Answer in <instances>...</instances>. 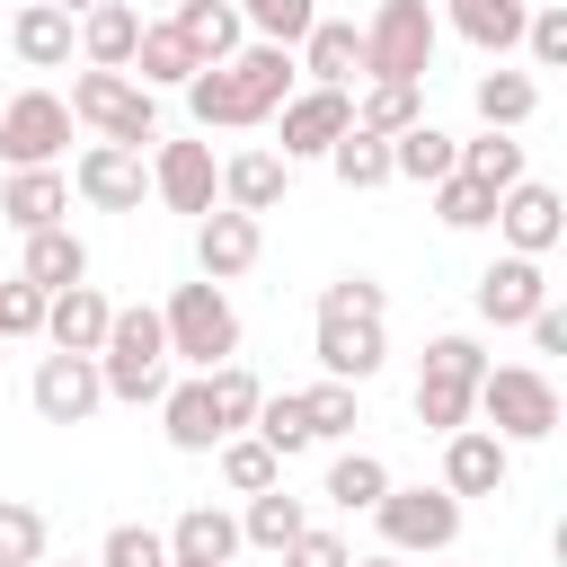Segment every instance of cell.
<instances>
[{
	"mask_svg": "<svg viewBox=\"0 0 567 567\" xmlns=\"http://www.w3.org/2000/svg\"><path fill=\"white\" fill-rule=\"evenodd\" d=\"M505 470H514V443L505 434H487V425H452L443 434V487L452 496H496Z\"/></svg>",
	"mask_w": 567,
	"mask_h": 567,
	"instance_id": "cell-16",
	"label": "cell"
},
{
	"mask_svg": "<svg viewBox=\"0 0 567 567\" xmlns=\"http://www.w3.org/2000/svg\"><path fill=\"white\" fill-rule=\"evenodd\" d=\"M106 319H115V301H106L97 284L44 292V346H62V354H97V346H106Z\"/></svg>",
	"mask_w": 567,
	"mask_h": 567,
	"instance_id": "cell-18",
	"label": "cell"
},
{
	"mask_svg": "<svg viewBox=\"0 0 567 567\" xmlns=\"http://www.w3.org/2000/svg\"><path fill=\"white\" fill-rule=\"evenodd\" d=\"M425 71H434V9L381 0L363 18V80H425Z\"/></svg>",
	"mask_w": 567,
	"mask_h": 567,
	"instance_id": "cell-5",
	"label": "cell"
},
{
	"mask_svg": "<svg viewBox=\"0 0 567 567\" xmlns=\"http://www.w3.org/2000/svg\"><path fill=\"white\" fill-rule=\"evenodd\" d=\"M496 230H505V248H514V257H549V248H558V230H567V204H558V186H540V177H514V186L496 195Z\"/></svg>",
	"mask_w": 567,
	"mask_h": 567,
	"instance_id": "cell-12",
	"label": "cell"
},
{
	"mask_svg": "<svg viewBox=\"0 0 567 567\" xmlns=\"http://www.w3.org/2000/svg\"><path fill=\"white\" fill-rule=\"evenodd\" d=\"M470 301H478V319H487V328H523V319L549 301V275H540V257H514V248H505V257L478 275V292H470Z\"/></svg>",
	"mask_w": 567,
	"mask_h": 567,
	"instance_id": "cell-14",
	"label": "cell"
},
{
	"mask_svg": "<svg viewBox=\"0 0 567 567\" xmlns=\"http://www.w3.org/2000/svg\"><path fill=\"white\" fill-rule=\"evenodd\" d=\"M62 142H71V106H62L53 89H18V97L0 106V159H9V168H53Z\"/></svg>",
	"mask_w": 567,
	"mask_h": 567,
	"instance_id": "cell-7",
	"label": "cell"
},
{
	"mask_svg": "<svg viewBox=\"0 0 567 567\" xmlns=\"http://www.w3.org/2000/svg\"><path fill=\"white\" fill-rule=\"evenodd\" d=\"M275 124H284V159H328V142L354 124V97L346 89H292L284 106H275Z\"/></svg>",
	"mask_w": 567,
	"mask_h": 567,
	"instance_id": "cell-10",
	"label": "cell"
},
{
	"mask_svg": "<svg viewBox=\"0 0 567 567\" xmlns=\"http://www.w3.org/2000/svg\"><path fill=\"white\" fill-rule=\"evenodd\" d=\"M159 328H168V363L213 372V363L239 354V310H230L221 284H177V292L159 301Z\"/></svg>",
	"mask_w": 567,
	"mask_h": 567,
	"instance_id": "cell-4",
	"label": "cell"
},
{
	"mask_svg": "<svg viewBox=\"0 0 567 567\" xmlns=\"http://www.w3.org/2000/svg\"><path fill=\"white\" fill-rule=\"evenodd\" d=\"M301 523H310V505H301V496H284V478H275V487H257V496H248L239 540H248V549H284Z\"/></svg>",
	"mask_w": 567,
	"mask_h": 567,
	"instance_id": "cell-35",
	"label": "cell"
},
{
	"mask_svg": "<svg viewBox=\"0 0 567 567\" xmlns=\"http://www.w3.org/2000/svg\"><path fill=\"white\" fill-rule=\"evenodd\" d=\"M151 195H159L168 213H213V195H221L213 151H204V142H159V159H151Z\"/></svg>",
	"mask_w": 567,
	"mask_h": 567,
	"instance_id": "cell-17",
	"label": "cell"
},
{
	"mask_svg": "<svg viewBox=\"0 0 567 567\" xmlns=\"http://www.w3.org/2000/svg\"><path fill=\"white\" fill-rule=\"evenodd\" d=\"M248 434L275 452V461H292L301 443H310V416H301V390H266L257 399V416H248Z\"/></svg>",
	"mask_w": 567,
	"mask_h": 567,
	"instance_id": "cell-38",
	"label": "cell"
},
{
	"mask_svg": "<svg viewBox=\"0 0 567 567\" xmlns=\"http://www.w3.org/2000/svg\"><path fill=\"white\" fill-rule=\"evenodd\" d=\"M275 558H284V567H346L354 549H346L337 532H319V523H301V532H292V540L275 549Z\"/></svg>",
	"mask_w": 567,
	"mask_h": 567,
	"instance_id": "cell-49",
	"label": "cell"
},
{
	"mask_svg": "<svg viewBox=\"0 0 567 567\" xmlns=\"http://www.w3.org/2000/svg\"><path fill=\"white\" fill-rule=\"evenodd\" d=\"M310 18H319V0H239V27H248L257 44H301Z\"/></svg>",
	"mask_w": 567,
	"mask_h": 567,
	"instance_id": "cell-42",
	"label": "cell"
},
{
	"mask_svg": "<svg viewBox=\"0 0 567 567\" xmlns=\"http://www.w3.org/2000/svg\"><path fill=\"white\" fill-rule=\"evenodd\" d=\"M97 567H168V532H151V523H115V532L97 540Z\"/></svg>",
	"mask_w": 567,
	"mask_h": 567,
	"instance_id": "cell-44",
	"label": "cell"
},
{
	"mask_svg": "<svg viewBox=\"0 0 567 567\" xmlns=\"http://www.w3.org/2000/svg\"><path fill=\"white\" fill-rule=\"evenodd\" d=\"M168 27L186 35V53H195V62H230V53L248 44L239 0H177V18H168Z\"/></svg>",
	"mask_w": 567,
	"mask_h": 567,
	"instance_id": "cell-25",
	"label": "cell"
},
{
	"mask_svg": "<svg viewBox=\"0 0 567 567\" xmlns=\"http://www.w3.org/2000/svg\"><path fill=\"white\" fill-rule=\"evenodd\" d=\"M284 186H292V159H284V151H239V159H221V204H230V213H275Z\"/></svg>",
	"mask_w": 567,
	"mask_h": 567,
	"instance_id": "cell-23",
	"label": "cell"
},
{
	"mask_svg": "<svg viewBox=\"0 0 567 567\" xmlns=\"http://www.w3.org/2000/svg\"><path fill=\"white\" fill-rule=\"evenodd\" d=\"M62 106H71V124H89L97 142H124V151L159 142V97H151L133 71H80Z\"/></svg>",
	"mask_w": 567,
	"mask_h": 567,
	"instance_id": "cell-3",
	"label": "cell"
},
{
	"mask_svg": "<svg viewBox=\"0 0 567 567\" xmlns=\"http://www.w3.org/2000/svg\"><path fill=\"white\" fill-rule=\"evenodd\" d=\"M71 567H80V558H71ZM89 567H97V558H89Z\"/></svg>",
	"mask_w": 567,
	"mask_h": 567,
	"instance_id": "cell-53",
	"label": "cell"
},
{
	"mask_svg": "<svg viewBox=\"0 0 567 567\" xmlns=\"http://www.w3.org/2000/svg\"><path fill=\"white\" fill-rule=\"evenodd\" d=\"M354 124L363 133H408V124H425V80H372L363 97H354Z\"/></svg>",
	"mask_w": 567,
	"mask_h": 567,
	"instance_id": "cell-30",
	"label": "cell"
},
{
	"mask_svg": "<svg viewBox=\"0 0 567 567\" xmlns=\"http://www.w3.org/2000/svg\"><path fill=\"white\" fill-rule=\"evenodd\" d=\"M0 27H9V18H0Z\"/></svg>",
	"mask_w": 567,
	"mask_h": 567,
	"instance_id": "cell-55",
	"label": "cell"
},
{
	"mask_svg": "<svg viewBox=\"0 0 567 567\" xmlns=\"http://www.w3.org/2000/svg\"><path fill=\"white\" fill-rule=\"evenodd\" d=\"M257 257H266V221H257V213H230V204L195 213V266H204V284H230V275H248Z\"/></svg>",
	"mask_w": 567,
	"mask_h": 567,
	"instance_id": "cell-13",
	"label": "cell"
},
{
	"mask_svg": "<svg viewBox=\"0 0 567 567\" xmlns=\"http://www.w3.org/2000/svg\"><path fill=\"white\" fill-rule=\"evenodd\" d=\"M452 27L478 53H514L523 44V0H452Z\"/></svg>",
	"mask_w": 567,
	"mask_h": 567,
	"instance_id": "cell-36",
	"label": "cell"
},
{
	"mask_svg": "<svg viewBox=\"0 0 567 567\" xmlns=\"http://www.w3.org/2000/svg\"><path fill=\"white\" fill-rule=\"evenodd\" d=\"M53 9H71V18H80V9H97V0H53Z\"/></svg>",
	"mask_w": 567,
	"mask_h": 567,
	"instance_id": "cell-52",
	"label": "cell"
},
{
	"mask_svg": "<svg viewBox=\"0 0 567 567\" xmlns=\"http://www.w3.org/2000/svg\"><path fill=\"white\" fill-rule=\"evenodd\" d=\"M133 35H142V9H133V0L80 9V62H89V71H124V62H133Z\"/></svg>",
	"mask_w": 567,
	"mask_h": 567,
	"instance_id": "cell-24",
	"label": "cell"
},
{
	"mask_svg": "<svg viewBox=\"0 0 567 567\" xmlns=\"http://www.w3.org/2000/svg\"><path fill=\"white\" fill-rule=\"evenodd\" d=\"M292 53H301V71H310L319 89L363 80V27H354V18H310V35H301Z\"/></svg>",
	"mask_w": 567,
	"mask_h": 567,
	"instance_id": "cell-21",
	"label": "cell"
},
{
	"mask_svg": "<svg viewBox=\"0 0 567 567\" xmlns=\"http://www.w3.org/2000/svg\"><path fill=\"white\" fill-rule=\"evenodd\" d=\"M133 71H142V89H186L204 62H195V53H186V35L159 18V27H142V35H133Z\"/></svg>",
	"mask_w": 567,
	"mask_h": 567,
	"instance_id": "cell-29",
	"label": "cell"
},
{
	"mask_svg": "<svg viewBox=\"0 0 567 567\" xmlns=\"http://www.w3.org/2000/svg\"><path fill=\"white\" fill-rule=\"evenodd\" d=\"M27 399H35V416L44 425H89L97 408H106V381H97V354H44L35 363V381H27Z\"/></svg>",
	"mask_w": 567,
	"mask_h": 567,
	"instance_id": "cell-8",
	"label": "cell"
},
{
	"mask_svg": "<svg viewBox=\"0 0 567 567\" xmlns=\"http://www.w3.org/2000/svg\"><path fill=\"white\" fill-rule=\"evenodd\" d=\"M35 558H44V514L0 496V567H35Z\"/></svg>",
	"mask_w": 567,
	"mask_h": 567,
	"instance_id": "cell-45",
	"label": "cell"
},
{
	"mask_svg": "<svg viewBox=\"0 0 567 567\" xmlns=\"http://www.w3.org/2000/svg\"><path fill=\"white\" fill-rule=\"evenodd\" d=\"M97 381H106V399H133V408H151V399L168 390V328H159V310H151V301L106 319Z\"/></svg>",
	"mask_w": 567,
	"mask_h": 567,
	"instance_id": "cell-1",
	"label": "cell"
},
{
	"mask_svg": "<svg viewBox=\"0 0 567 567\" xmlns=\"http://www.w3.org/2000/svg\"><path fill=\"white\" fill-rule=\"evenodd\" d=\"M470 416H487V434H505V443H549L558 434V381L532 363H487L470 390Z\"/></svg>",
	"mask_w": 567,
	"mask_h": 567,
	"instance_id": "cell-2",
	"label": "cell"
},
{
	"mask_svg": "<svg viewBox=\"0 0 567 567\" xmlns=\"http://www.w3.org/2000/svg\"><path fill=\"white\" fill-rule=\"evenodd\" d=\"M523 53H532L540 71L567 62V9H558V0H532V9H523Z\"/></svg>",
	"mask_w": 567,
	"mask_h": 567,
	"instance_id": "cell-46",
	"label": "cell"
},
{
	"mask_svg": "<svg viewBox=\"0 0 567 567\" xmlns=\"http://www.w3.org/2000/svg\"><path fill=\"white\" fill-rule=\"evenodd\" d=\"M0 337H44V292L18 275V284H0Z\"/></svg>",
	"mask_w": 567,
	"mask_h": 567,
	"instance_id": "cell-48",
	"label": "cell"
},
{
	"mask_svg": "<svg viewBox=\"0 0 567 567\" xmlns=\"http://www.w3.org/2000/svg\"><path fill=\"white\" fill-rule=\"evenodd\" d=\"M71 9H53V0H27V9H9V53L27 62V71H62L71 62Z\"/></svg>",
	"mask_w": 567,
	"mask_h": 567,
	"instance_id": "cell-20",
	"label": "cell"
},
{
	"mask_svg": "<svg viewBox=\"0 0 567 567\" xmlns=\"http://www.w3.org/2000/svg\"><path fill=\"white\" fill-rule=\"evenodd\" d=\"M470 97H478V124H487V133H514V124H532L540 80H532V71H487Z\"/></svg>",
	"mask_w": 567,
	"mask_h": 567,
	"instance_id": "cell-31",
	"label": "cell"
},
{
	"mask_svg": "<svg viewBox=\"0 0 567 567\" xmlns=\"http://www.w3.org/2000/svg\"><path fill=\"white\" fill-rule=\"evenodd\" d=\"M319 372L328 381H372L381 372V354H390V328L381 319H346V310H319Z\"/></svg>",
	"mask_w": 567,
	"mask_h": 567,
	"instance_id": "cell-15",
	"label": "cell"
},
{
	"mask_svg": "<svg viewBox=\"0 0 567 567\" xmlns=\"http://www.w3.org/2000/svg\"><path fill=\"white\" fill-rule=\"evenodd\" d=\"M319 310H346V319H381V310H390V292H381L372 275H337V284L319 292Z\"/></svg>",
	"mask_w": 567,
	"mask_h": 567,
	"instance_id": "cell-47",
	"label": "cell"
},
{
	"mask_svg": "<svg viewBox=\"0 0 567 567\" xmlns=\"http://www.w3.org/2000/svg\"><path fill=\"white\" fill-rule=\"evenodd\" d=\"M346 567H399V558H390V549H372V558H346Z\"/></svg>",
	"mask_w": 567,
	"mask_h": 567,
	"instance_id": "cell-51",
	"label": "cell"
},
{
	"mask_svg": "<svg viewBox=\"0 0 567 567\" xmlns=\"http://www.w3.org/2000/svg\"><path fill=\"white\" fill-rule=\"evenodd\" d=\"M452 168H461V142H452L443 124H408V133H390V177L434 186V177H452Z\"/></svg>",
	"mask_w": 567,
	"mask_h": 567,
	"instance_id": "cell-28",
	"label": "cell"
},
{
	"mask_svg": "<svg viewBox=\"0 0 567 567\" xmlns=\"http://www.w3.org/2000/svg\"><path fill=\"white\" fill-rule=\"evenodd\" d=\"M523 328H532V346H540V354H567V310H558V301H540Z\"/></svg>",
	"mask_w": 567,
	"mask_h": 567,
	"instance_id": "cell-50",
	"label": "cell"
},
{
	"mask_svg": "<svg viewBox=\"0 0 567 567\" xmlns=\"http://www.w3.org/2000/svg\"><path fill=\"white\" fill-rule=\"evenodd\" d=\"M381 487H390V461H381V452H337L319 496H328V505H346V514H372V505H381Z\"/></svg>",
	"mask_w": 567,
	"mask_h": 567,
	"instance_id": "cell-34",
	"label": "cell"
},
{
	"mask_svg": "<svg viewBox=\"0 0 567 567\" xmlns=\"http://www.w3.org/2000/svg\"><path fill=\"white\" fill-rule=\"evenodd\" d=\"M434 213H443V230H487L496 221V186H478L470 168H452V177H434Z\"/></svg>",
	"mask_w": 567,
	"mask_h": 567,
	"instance_id": "cell-39",
	"label": "cell"
},
{
	"mask_svg": "<svg viewBox=\"0 0 567 567\" xmlns=\"http://www.w3.org/2000/svg\"><path fill=\"white\" fill-rule=\"evenodd\" d=\"M461 168H470L478 186L505 195V186L523 177V142H514V133H478V142H461Z\"/></svg>",
	"mask_w": 567,
	"mask_h": 567,
	"instance_id": "cell-43",
	"label": "cell"
},
{
	"mask_svg": "<svg viewBox=\"0 0 567 567\" xmlns=\"http://www.w3.org/2000/svg\"><path fill=\"white\" fill-rule=\"evenodd\" d=\"M0 221H9L18 239L71 221V177H62V168H9V186H0Z\"/></svg>",
	"mask_w": 567,
	"mask_h": 567,
	"instance_id": "cell-19",
	"label": "cell"
},
{
	"mask_svg": "<svg viewBox=\"0 0 567 567\" xmlns=\"http://www.w3.org/2000/svg\"><path fill=\"white\" fill-rule=\"evenodd\" d=\"M301 416H310V443H346V434L363 425L354 381H310V390H301Z\"/></svg>",
	"mask_w": 567,
	"mask_h": 567,
	"instance_id": "cell-40",
	"label": "cell"
},
{
	"mask_svg": "<svg viewBox=\"0 0 567 567\" xmlns=\"http://www.w3.org/2000/svg\"><path fill=\"white\" fill-rule=\"evenodd\" d=\"M523 9H532V0H523Z\"/></svg>",
	"mask_w": 567,
	"mask_h": 567,
	"instance_id": "cell-54",
	"label": "cell"
},
{
	"mask_svg": "<svg viewBox=\"0 0 567 567\" xmlns=\"http://www.w3.org/2000/svg\"><path fill=\"white\" fill-rule=\"evenodd\" d=\"M35 292H62V284H89V248H80V230L71 221H53V230H27V266H18Z\"/></svg>",
	"mask_w": 567,
	"mask_h": 567,
	"instance_id": "cell-26",
	"label": "cell"
},
{
	"mask_svg": "<svg viewBox=\"0 0 567 567\" xmlns=\"http://www.w3.org/2000/svg\"><path fill=\"white\" fill-rule=\"evenodd\" d=\"M71 186H80V204H97V213H142L151 168H142V151H124V142H89L80 168H71Z\"/></svg>",
	"mask_w": 567,
	"mask_h": 567,
	"instance_id": "cell-11",
	"label": "cell"
},
{
	"mask_svg": "<svg viewBox=\"0 0 567 567\" xmlns=\"http://www.w3.org/2000/svg\"><path fill=\"white\" fill-rule=\"evenodd\" d=\"M470 372H443V363H425L416 372V425L425 434H452V425H470Z\"/></svg>",
	"mask_w": 567,
	"mask_h": 567,
	"instance_id": "cell-33",
	"label": "cell"
},
{
	"mask_svg": "<svg viewBox=\"0 0 567 567\" xmlns=\"http://www.w3.org/2000/svg\"><path fill=\"white\" fill-rule=\"evenodd\" d=\"M204 390H213V416H221V434H248V416H257V399H266V381L230 354V363H213L204 372Z\"/></svg>",
	"mask_w": 567,
	"mask_h": 567,
	"instance_id": "cell-37",
	"label": "cell"
},
{
	"mask_svg": "<svg viewBox=\"0 0 567 567\" xmlns=\"http://www.w3.org/2000/svg\"><path fill=\"white\" fill-rule=\"evenodd\" d=\"M213 452H221V487H230V496H257V487H275V478H284V461H275L257 434H221Z\"/></svg>",
	"mask_w": 567,
	"mask_h": 567,
	"instance_id": "cell-41",
	"label": "cell"
},
{
	"mask_svg": "<svg viewBox=\"0 0 567 567\" xmlns=\"http://www.w3.org/2000/svg\"><path fill=\"white\" fill-rule=\"evenodd\" d=\"M159 425H168V443H177V452H213V443H221V416H213V390H204V372L159 390Z\"/></svg>",
	"mask_w": 567,
	"mask_h": 567,
	"instance_id": "cell-27",
	"label": "cell"
},
{
	"mask_svg": "<svg viewBox=\"0 0 567 567\" xmlns=\"http://www.w3.org/2000/svg\"><path fill=\"white\" fill-rule=\"evenodd\" d=\"M230 558H239V514L186 505L177 532H168V567H230Z\"/></svg>",
	"mask_w": 567,
	"mask_h": 567,
	"instance_id": "cell-22",
	"label": "cell"
},
{
	"mask_svg": "<svg viewBox=\"0 0 567 567\" xmlns=\"http://www.w3.org/2000/svg\"><path fill=\"white\" fill-rule=\"evenodd\" d=\"M328 168H337V186L372 195V186H390V142H381V133H363V124H346V133L328 142Z\"/></svg>",
	"mask_w": 567,
	"mask_h": 567,
	"instance_id": "cell-32",
	"label": "cell"
},
{
	"mask_svg": "<svg viewBox=\"0 0 567 567\" xmlns=\"http://www.w3.org/2000/svg\"><path fill=\"white\" fill-rule=\"evenodd\" d=\"M381 540H390V558H416V549H452L461 540V496L434 478V487H381Z\"/></svg>",
	"mask_w": 567,
	"mask_h": 567,
	"instance_id": "cell-6",
	"label": "cell"
},
{
	"mask_svg": "<svg viewBox=\"0 0 567 567\" xmlns=\"http://www.w3.org/2000/svg\"><path fill=\"white\" fill-rule=\"evenodd\" d=\"M292 44H239L230 62H221V80H230V106H239V133L248 124H266L284 97H292Z\"/></svg>",
	"mask_w": 567,
	"mask_h": 567,
	"instance_id": "cell-9",
	"label": "cell"
}]
</instances>
